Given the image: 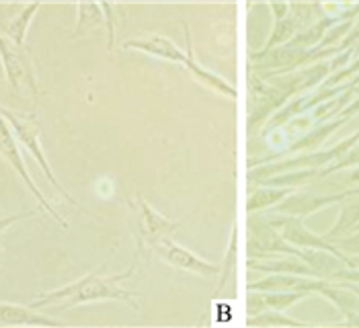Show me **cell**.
Listing matches in <instances>:
<instances>
[{
  "mask_svg": "<svg viewBox=\"0 0 359 328\" xmlns=\"http://www.w3.org/2000/svg\"><path fill=\"white\" fill-rule=\"evenodd\" d=\"M134 269H136V263L126 273L107 275L105 271H95V273L84 275L74 283L39 294L31 301V306L37 310L50 308V306L66 310V308H74V306H83V303H95V301H121L134 310H140L136 294L121 287V283L134 275Z\"/></svg>",
  "mask_w": 359,
  "mask_h": 328,
  "instance_id": "obj_1",
  "label": "cell"
},
{
  "mask_svg": "<svg viewBox=\"0 0 359 328\" xmlns=\"http://www.w3.org/2000/svg\"><path fill=\"white\" fill-rule=\"evenodd\" d=\"M0 115H2L4 121L8 123L13 136L17 139V144H21L23 148H27L29 154H31V156L37 160V164L41 166V170L46 172L48 181L54 185L55 191L60 193L70 205H76V201L72 199V195L66 191V189L62 187V183L55 179L54 170H52V166L48 163V156H46L43 146H41V123H39V117H37L35 113H19V111L4 109V107H0Z\"/></svg>",
  "mask_w": 359,
  "mask_h": 328,
  "instance_id": "obj_2",
  "label": "cell"
},
{
  "mask_svg": "<svg viewBox=\"0 0 359 328\" xmlns=\"http://www.w3.org/2000/svg\"><path fill=\"white\" fill-rule=\"evenodd\" d=\"M0 62H2V70H4L8 86L17 95L37 97L41 93L35 78L33 60L25 50V46L13 43L2 31H0Z\"/></svg>",
  "mask_w": 359,
  "mask_h": 328,
  "instance_id": "obj_3",
  "label": "cell"
},
{
  "mask_svg": "<svg viewBox=\"0 0 359 328\" xmlns=\"http://www.w3.org/2000/svg\"><path fill=\"white\" fill-rule=\"evenodd\" d=\"M128 205L134 214V232H136V240H138V254L148 252L158 240L170 238V234H175L181 226L179 221L158 214L146 199H142V195H138V199H130Z\"/></svg>",
  "mask_w": 359,
  "mask_h": 328,
  "instance_id": "obj_4",
  "label": "cell"
},
{
  "mask_svg": "<svg viewBox=\"0 0 359 328\" xmlns=\"http://www.w3.org/2000/svg\"><path fill=\"white\" fill-rule=\"evenodd\" d=\"M0 156L6 160V163L11 164V168H15V172L21 177V181L27 185V189L35 197H37V201H39V205L52 216V218L62 226V228H68V221L62 218L57 212H55V207L43 197V193L39 191V187L33 183V179H31V175H29L27 170V164L23 163V156H21V150H19V144H17V139L13 136V132H11V128H8V123L4 121V117L0 115Z\"/></svg>",
  "mask_w": 359,
  "mask_h": 328,
  "instance_id": "obj_5",
  "label": "cell"
},
{
  "mask_svg": "<svg viewBox=\"0 0 359 328\" xmlns=\"http://www.w3.org/2000/svg\"><path fill=\"white\" fill-rule=\"evenodd\" d=\"M150 252H154L158 259H163L166 265H170V267H175L179 271H185V273L199 275V277H214V275L220 273L218 265L203 261L201 257H197L191 250L177 245L170 238L158 240L156 245L150 248Z\"/></svg>",
  "mask_w": 359,
  "mask_h": 328,
  "instance_id": "obj_6",
  "label": "cell"
},
{
  "mask_svg": "<svg viewBox=\"0 0 359 328\" xmlns=\"http://www.w3.org/2000/svg\"><path fill=\"white\" fill-rule=\"evenodd\" d=\"M0 324L4 327H66V322L37 312L33 306L0 301Z\"/></svg>",
  "mask_w": 359,
  "mask_h": 328,
  "instance_id": "obj_7",
  "label": "cell"
},
{
  "mask_svg": "<svg viewBox=\"0 0 359 328\" xmlns=\"http://www.w3.org/2000/svg\"><path fill=\"white\" fill-rule=\"evenodd\" d=\"M123 50H136V52H144L161 60H168V62H177V64H185L187 54L183 50L177 48V43L168 37L163 35H152V37H136V39H128L123 41Z\"/></svg>",
  "mask_w": 359,
  "mask_h": 328,
  "instance_id": "obj_8",
  "label": "cell"
},
{
  "mask_svg": "<svg viewBox=\"0 0 359 328\" xmlns=\"http://www.w3.org/2000/svg\"><path fill=\"white\" fill-rule=\"evenodd\" d=\"M183 29H185V54H187V60H185V68L194 74V78L199 84H203L205 88H212V90H216V93H220V95H228V97H234L236 95V90L228 84V82L220 78L218 74H214V72H210V70H205L197 60H195L194 55V48H191V33H189V25L187 23H183Z\"/></svg>",
  "mask_w": 359,
  "mask_h": 328,
  "instance_id": "obj_9",
  "label": "cell"
},
{
  "mask_svg": "<svg viewBox=\"0 0 359 328\" xmlns=\"http://www.w3.org/2000/svg\"><path fill=\"white\" fill-rule=\"evenodd\" d=\"M41 8V4L39 2H33V4H25L8 23H6V27H4V35L13 41V43H17V46H25V37H27V31L29 25H31V21H33V17L37 15V11Z\"/></svg>",
  "mask_w": 359,
  "mask_h": 328,
  "instance_id": "obj_10",
  "label": "cell"
},
{
  "mask_svg": "<svg viewBox=\"0 0 359 328\" xmlns=\"http://www.w3.org/2000/svg\"><path fill=\"white\" fill-rule=\"evenodd\" d=\"M79 21H76V27H74V37H81L86 31L90 29L101 27L103 23L107 25V19H105V13H103V6L101 4H93V2H81L79 6Z\"/></svg>",
  "mask_w": 359,
  "mask_h": 328,
  "instance_id": "obj_11",
  "label": "cell"
},
{
  "mask_svg": "<svg viewBox=\"0 0 359 328\" xmlns=\"http://www.w3.org/2000/svg\"><path fill=\"white\" fill-rule=\"evenodd\" d=\"M37 212H27V214H15V216H6V218H0V234L4 232V230H8L13 224H17V221H21V219H27L33 218Z\"/></svg>",
  "mask_w": 359,
  "mask_h": 328,
  "instance_id": "obj_12",
  "label": "cell"
},
{
  "mask_svg": "<svg viewBox=\"0 0 359 328\" xmlns=\"http://www.w3.org/2000/svg\"><path fill=\"white\" fill-rule=\"evenodd\" d=\"M0 265H2V240H0Z\"/></svg>",
  "mask_w": 359,
  "mask_h": 328,
  "instance_id": "obj_13",
  "label": "cell"
},
{
  "mask_svg": "<svg viewBox=\"0 0 359 328\" xmlns=\"http://www.w3.org/2000/svg\"><path fill=\"white\" fill-rule=\"evenodd\" d=\"M0 214H2V207H0Z\"/></svg>",
  "mask_w": 359,
  "mask_h": 328,
  "instance_id": "obj_14",
  "label": "cell"
}]
</instances>
